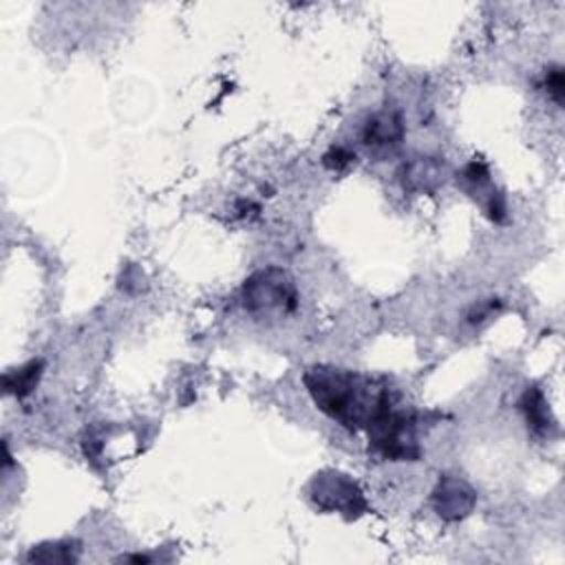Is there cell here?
I'll return each instance as SVG.
<instances>
[{"instance_id":"1","label":"cell","mask_w":565,"mask_h":565,"mask_svg":"<svg viewBox=\"0 0 565 565\" xmlns=\"http://www.w3.org/2000/svg\"><path fill=\"white\" fill-rule=\"evenodd\" d=\"M302 384L316 408L351 433L366 430L397 406V395L384 377L333 364L309 366L302 373Z\"/></svg>"},{"instance_id":"2","label":"cell","mask_w":565,"mask_h":565,"mask_svg":"<svg viewBox=\"0 0 565 565\" xmlns=\"http://www.w3.org/2000/svg\"><path fill=\"white\" fill-rule=\"evenodd\" d=\"M243 309L254 316H291L300 305V294L294 276L282 267H263L249 274L241 287Z\"/></svg>"},{"instance_id":"3","label":"cell","mask_w":565,"mask_h":565,"mask_svg":"<svg viewBox=\"0 0 565 565\" xmlns=\"http://www.w3.org/2000/svg\"><path fill=\"white\" fill-rule=\"evenodd\" d=\"M419 417L415 411L393 406L380 419H375L364 433L369 437V450L388 461H417L422 446L417 439Z\"/></svg>"},{"instance_id":"4","label":"cell","mask_w":565,"mask_h":565,"mask_svg":"<svg viewBox=\"0 0 565 565\" xmlns=\"http://www.w3.org/2000/svg\"><path fill=\"white\" fill-rule=\"evenodd\" d=\"M309 499L320 512H333L349 521L369 512V501L358 481L342 470H320L309 481Z\"/></svg>"},{"instance_id":"5","label":"cell","mask_w":565,"mask_h":565,"mask_svg":"<svg viewBox=\"0 0 565 565\" xmlns=\"http://www.w3.org/2000/svg\"><path fill=\"white\" fill-rule=\"evenodd\" d=\"M430 505L441 521H448V523L463 521L466 516L472 514L477 505V492L461 477L446 472V475H439L430 492Z\"/></svg>"},{"instance_id":"6","label":"cell","mask_w":565,"mask_h":565,"mask_svg":"<svg viewBox=\"0 0 565 565\" xmlns=\"http://www.w3.org/2000/svg\"><path fill=\"white\" fill-rule=\"evenodd\" d=\"M461 185L466 188V192L475 199H479L483 214L492 221V223H503L508 216V207H505V199L503 194L492 185L490 179V168L481 161V159H472L468 161L461 172L457 174Z\"/></svg>"},{"instance_id":"7","label":"cell","mask_w":565,"mask_h":565,"mask_svg":"<svg viewBox=\"0 0 565 565\" xmlns=\"http://www.w3.org/2000/svg\"><path fill=\"white\" fill-rule=\"evenodd\" d=\"M406 135L404 117L397 108L384 106L371 113L362 126V143L373 152H391L402 146Z\"/></svg>"},{"instance_id":"8","label":"cell","mask_w":565,"mask_h":565,"mask_svg":"<svg viewBox=\"0 0 565 565\" xmlns=\"http://www.w3.org/2000/svg\"><path fill=\"white\" fill-rule=\"evenodd\" d=\"M397 177L406 192L435 194L446 181V163L439 157H413L399 166Z\"/></svg>"},{"instance_id":"9","label":"cell","mask_w":565,"mask_h":565,"mask_svg":"<svg viewBox=\"0 0 565 565\" xmlns=\"http://www.w3.org/2000/svg\"><path fill=\"white\" fill-rule=\"evenodd\" d=\"M527 430L536 437H552L556 433V419L552 415L550 402L545 399V393L539 386H525L516 402Z\"/></svg>"},{"instance_id":"10","label":"cell","mask_w":565,"mask_h":565,"mask_svg":"<svg viewBox=\"0 0 565 565\" xmlns=\"http://www.w3.org/2000/svg\"><path fill=\"white\" fill-rule=\"evenodd\" d=\"M44 373V360L42 358H33L20 366L7 369L2 373V391L4 395H13L15 399H24L29 397L35 386L40 384Z\"/></svg>"},{"instance_id":"11","label":"cell","mask_w":565,"mask_h":565,"mask_svg":"<svg viewBox=\"0 0 565 565\" xmlns=\"http://www.w3.org/2000/svg\"><path fill=\"white\" fill-rule=\"evenodd\" d=\"M79 561V543L73 539L62 541H44L29 550L26 563H42V565H71Z\"/></svg>"},{"instance_id":"12","label":"cell","mask_w":565,"mask_h":565,"mask_svg":"<svg viewBox=\"0 0 565 565\" xmlns=\"http://www.w3.org/2000/svg\"><path fill=\"white\" fill-rule=\"evenodd\" d=\"M543 88H545L547 97H550L558 108H563V104H565V73H563V66L556 64V66L545 68Z\"/></svg>"},{"instance_id":"13","label":"cell","mask_w":565,"mask_h":565,"mask_svg":"<svg viewBox=\"0 0 565 565\" xmlns=\"http://www.w3.org/2000/svg\"><path fill=\"white\" fill-rule=\"evenodd\" d=\"M355 152L349 150L347 146H331L324 154H322V166L331 172H342L347 170L351 163H355Z\"/></svg>"},{"instance_id":"14","label":"cell","mask_w":565,"mask_h":565,"mask_svg":"<svg viewBox=\"0 0 565 565\" xmlns=\"http://www.w3.org/2000/svg\"><path fill=\"white\" fill-rule=\"evenodd\" d=\"M115 561H117V563H137V565H141V563H152V556L141 554V552H135V554H121V556H117Z\"/></svg>"}]
</instances>
